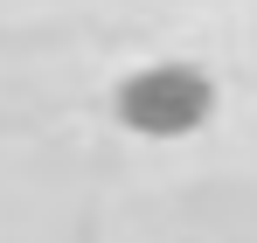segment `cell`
Listing matches in <instances>:
<instances>
[{"label": "cell", "mask_w": 257, "mask_h": 243, "mask_svg": "<svg viewBox=\"0 0 257 243\" xmlns=\"http://www.w3.org/2000/svg\"><path fill=\"white\" fill-rule=\"evenodd\" d=\"M215 111V83L195 63H146L118 83V118L139 139H188Z\"/></svg>", "instance_id": "obj_1"}]
</instances>
